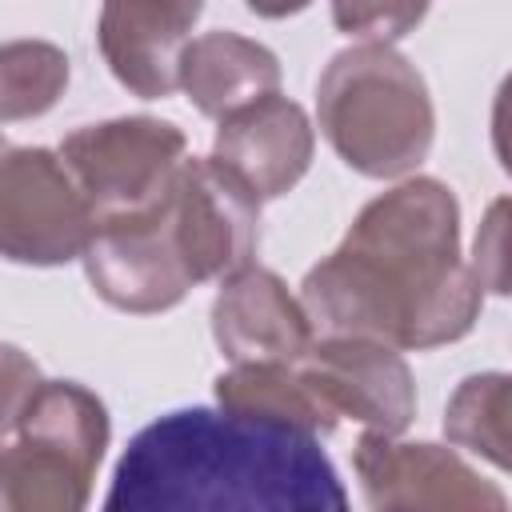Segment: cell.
I'll list each match as a JSON object with an SVG mask.
<instances>
[{"mask_svg":"<svg viewBox=\"0 0 512 512\" xmlns=\"http://www.w3.org/2000/svg\"><path fill=\"white\" fill-rule=\"evenodd\" d=\"M300 304L320 336H368L400 352L464 340L484 288L460 256L452 188L408 176L368 200L344 240L304 272Z\"/></svg>","mask_w":512,"mask_h":512,"instance_id":"6da1fadb","label":"cell"},{"mask_svg":"<svg viewBox=\"0 0 512 512\" xmlns=\"http://www.w3.org/2000/svg\"><path fill=\"white\" fill-rule=\"evenodd\" d=\"M108 512H344L320 436L216 408L144 424L116 460Z\"/></svg>","mask_w":512,"mask_h":512,"instance_id":"7a4b0ae2","label":"cell"},{"mask_svg":"<svg viewBox=\"0 0 512 512\" xmlns=\"http://www.w3.org/2000/svg\"><path fill=\"white\" fill-rule=\"evenodd\" d=\"M316 124L332 152L368 180H400L436 140V108L416 64L392 44H352L316 80Z\"/></svg>","mask_w":512,"mask_h":512,"instance_id":"3957f363","label":"cell"},{"mask_svg":"<svg viewBox=\"0 0 512 512\" xmlns=\"http://www.w3.org/2000/svg\"><path fill=\"white\" fill-rule=\"evenodd\" d=\"M56 152L100 224L156 208L188 156V136L172 120L116 116L68 132Z\"/></svg>","mask_w":512,"mask_h":512,"instance_id":"277c9868","label":"cell"},{"mask_svg":"<svg viewBox=\"0 0 512 512\" xmlns=\"http://www.w3.org/2000/svg\"><path fill=\"white\" fill-rule=\"evenodd\" d=\"M96 212L52 148H0V256L56 268L80 260Z\"/></svg>","mask_w":512,"mask_h":512,"instance_id":"5b68a950","label":"cell"},{"mask_svg":"<svg viewBox=\"0 0 512 512\" xmlns=\"http://www.w3.org/2000/svg\"><path fill=\"white\" fill-rule=\"evenodd\" d=\"M168 220L192 284L248 268L260 248V200L216 156H184L168 192Z\"/></svg>","mask_w":512,"mask_h":512,"instance_id":"8992f818","label":"cell"},{"mask_svg":"<svg viewBox=\"0 0 512 512\" xmlns=\"http://www.w3.org/2000/svg\"><path fill=\"white\" fill-rule=\"evenodd\" d=\"M364 500L376 512H500L508 496L456 448L368 432L352 448Z\"/></svg>","mask_w":512,"mask_h":512,"instance_id":"52a82bcc","label":"cell"},{"mask_svg":"<svg viewBox=\"0 0 512 512\" xmlns=\"http://www.w3.org/2000/svg\"><path fill=\"white\" fill-rule=\"evenodd\" d=\"M80 260L96 296L132 316L168 312L188 296V288H196L172 240L168 196L148 212L100 220Z\"/></svg>","mask_w":512,"mask_h":512,"instance_id":"ba28073f","label":"cell"},{"mask_svg":"<svg viewBox=\"0 0 512 512\" xmlns=\"http://www.w3.org/2000/svg\"><path fill=\"white\" fill-rule=\"evenodd\" d=\"M316 396L336 420H356L368 432L400 436L416 420V384L400 348L368 336H320L296 360Z\"/></svg>","mask_w":512,"mask_h":512,"instance_id":"9c48e42d","label":"cell"},{"mask_svg":"<svg viewBox=\"0 0 512 512\" xmlns=\"http://www.w3.org/2000/svg\"><path fill=\"white\" fill-rule=\"evenodd\" d=\"M200 12L204 0H100L96 44L108 72L140 100L172 96Z\"/></svg>","mask_w":512,"mask_h":512,"instance_id":"30bf717a","label":"cell"},{"mask_svg":"<svg viewBox=\"0 0 512 512\" xmlns=\"http://www.w3.org/2000/svg\"><path fill=\"white\" fill-rule=\"evenodd\" d=\"M212 336L228 364H296L316 340V328L300 296H292L276 272L248 264L220 280L212 300Z\"/></svg>","mask_w":512,"mask_h":512,"instance_id":"8fae6325","label":"cell"},{"mask_svg":"<svg viewBox=\"0 0 512 512\" xmlns=\"http://www.w3.org/2000/svg\"><path fill=\"white\" fill-rule=\"evenodd\" d=\"M312 152L316 128L308 112L280 92L224 116L212 140V156L232 176H240L256 200L288 196L304 180Z\"/></svg>","mask_w":512,"mask_h":512,"instance_id":"7c38bea8","label":"cell"},{"mask_svg":"<svg viewBox=\"0 0 512 512\" xmlns=\"http://www.w3.org/2000/svg\"><path fill=\"white\" fill-rule=\"evenodd\" d=\"M176 88H184L200 116L220 124L224 116L280 92V60L272 48L240 32H204L184 44Z\"/></svg>","mask_w":512,"mask_h":512,"instance_id":"4fadbf2b","label":"cell"},{"mask_svg":"<svg viewBox=\"0 0 512 512\" xmlns=\"http://www.w3.org/2000/svg\"><path fill=\"white\" fill-rule=\"evenodd\" d=\"M212 392L224 412L268 420L280 428L328 436L340 424L336 412L316 396V388L304 380V372L296 364H280V360L232 364L228 372H220L212 380Z\"/></svg>","mask_w":512,"mask_h":512,"instance_id":"5bb4252c","label":"cell"},{"mask_svg":"<svg viewBox=\"0 0 512 512\" xmlns=\"http://www.w3.org/2000/svg\"><path fill=\"white\" fill-rule=\"evenodd\" d=\"M12 436H28L40 440L64 456H72L80 468H88L92 476L100 472L104 448L112 440V420L104 400L76 384V380H44L32 388V396L24 400Z\"/></svg>","mask_w":512,"mask_h":512,"instance_id":"9a60e30c","label":"cell"},{"mask_svg":"<svg viewBox=\"0 0 512 512\" xmlns=\"http://www.w3.org/2000/svg\"><path fill=\"white\" fill-rule=\"evenodd\" d=\"M92 472L72 456L28 440H0V508L4 512H80L92 500Z\"/></svg>","mask_w":512,"mask_h":512,"instance_id":"2e32d148","label":"cell"},{"mask_svg":"<svg viewBox=\"0 0 512 512\" xmlns=\"http://www.w3.org/2000/svg\"><path fill=\"white\" fill-rule=\"evenodd\" d=\"M508 416H512V380L504 372H476L460 380L444 408V436L452 448H464L492 468H508Z\"/></svg>","mask_w":512,"mask_h":512,"instance_id":"e0dca14e","label":"cell"},{"mask_svg":"<svg viewBox=\"0 0 512 512\" xmlns=\"http://www.w3.org/2000/svg\"><path fill=\"white\" fill-rule=\"evenodd\" d=\"M72 76L64 48L48 40H4L0 44V124L36 120L56 108Z\"/></svg>","mask_w":512,"mask_h":512,"instance_id":"ac0fdd59","label":"cell"},{"mask_svg":"<svg viewBox=\"0 0 512 512\" xmlns=\"http://www.w3.org/2000/svg\"><path fill=\"white\" fill-rule=\"evenodd\" d=\"M428 4L432 0H332V24L356 44H392L428 16Z\"/></svg>","mask_w":512,"mask_h":512,"instance_id":"d6986e66","label":"cell"},{"mask_svg":"<svg viewBox=\"0 0 512 512\" xmlns=\"http://www.w3.org/2000/svg\"><path fill=\"white\" fill-rule=\"evenodd\" d=\"M36 384H40V364L24 348L0 340V440L12 436L16 416Z\"/></svg>","mask_w":512,"mask_h":512,"instance_id":"ffe728a7","label":"cell"},{"mask_svg":"<svg viewBox=\"0 0 512 512\" xmlns=\"http://www.w3.org/2000/svg\"><path fill=\"white\" fill-rule=\"evenodd\" d=\"M504 212H508V200H496L476 232V248H472V276L484 292H496L504 296L508 292V272H504Z\"/></svg>","mask_w":512,"mask_h":512,"instance_id":"44dd1931","label":"cell"},{"mask_svg":"<svg viewBox=\"0 0 512 512\" xmlns=\"http://www.w3.org/2000/svg\"><path fill=\"white\" fill-rule=\"evenodd\" d=\"M312 0H244V8L248 12H256V16H264V20H284V16H296V12H304Z\"/></svg>","mask_w":512,"mask_h":512,"instance_id":"7402d4cb","label":"cell"},{"mask_svg":"<svg viewBox=\"0 0 512 512\" xmlns=\"http://www.w3.org/2000/svg\"><path fill=\"white\" fill-rule=\"evenodd\" d=\"M0 148H4V140H0Z\"/></svg>","mask_w":512,"mask_h":512,"instance_id":"603a6c76","label":"cell"}]
</instances>
